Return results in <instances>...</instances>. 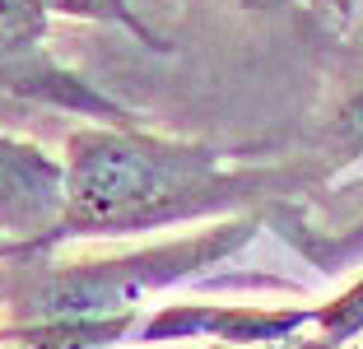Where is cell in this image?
<instances>
[{
    "label": "cell",
    "mask_w": 363,
    "mask_h": 349,
    "mask_svg": "<svg viewBox=\"0 0 363 349\" xmlns=\"http://www.w3.org/2000/svg\"><path fill=\"white\" fill-rule=\"evenodd\" d=\"M321 140H326V149H331L340 163H345V159H359V154H363V84L354 89V94L345 98L340 107H335V116L326 121Z\"/></svg>",
    "instance_id": "cell-6"
},
{
    "label": "cell",
    "mask_w": 363,
    "mask_h": 349,
    "mask_svg": "<svg viewBox=\"0 0 363 349\" xmlns=\"http://www.w3.org/2000/svg\"><path fill=\"white\" fill-rule=\"evenodd\" d=\"M47 19L52 14H47L43 0H0V89L112 112L98 94H89L79 84L75 74H65L56 61H47V52H43Z\"/></svg>",
    "instance_id": "cell-4"
},
{
    "label": "cell",
    "mask_w": 363,
    "mask_h": 349,
    "mask_svg": "<svg viewBox=\"0 0 363 349\" xmlns=\"http://www.w3.org/2000/svg\"><path fill=\"white\" fill-rule=\"evenodd\" d=\"M47 14H56V19H79V23H107V28H121L130 33L135 43L145 47H163L159 33L150 28V23L135 14V5L130 0H43Z\"/></svg>",
    "instance_id": "cell-5"
},
{
    "label": "cell",
    "mask_w": 363,
    "mask_h": 349,
    "mask_svg": "<svg viewBox=\"0 0 363 349\" xmlns=\"http://www.w3.org/2000/svg\"><path fill=\"white\" fill-rule=\"evenodd\" d=\"M65 205V168L47 149L0 131V256L47 243Z\"/></svg>",
    "instance_id": "cell-3"
},
{
    "label": "cell",
    "mask_w": 363,
    "mask_h": 349,
    "mask_svg": "<svg viewBox=\"0 0 363 349\" xmlns=\"http://www.w3.org/2000/svg\"><path fill=\"white\" fill-rule=\"evenodd\" d=\"M238 10H252V14H270V10H279L284 0H233Z\"/></svg>",
    "instance_id": "cell-7"
},
{
    "label": "cell",
    "mask_w": 363,
    "mask_h": 349,
    "mask_svg": "<svg viewBox=\"0 0 363 349\" xmlns=\"http://www.w3.org/2000/svg\"><path fill=\"white\" fill-rule=\"evenodd\" d=\"M65 205L43 256L75 238H135L168 223L228 214L238 205L289 187L284 168H233L224 154L191 140H168L130 126H84L65 140Z\"/></svg>",
    "instance_id": "cell-1"
},
{
    "label": "cell",
    "mask_w": 363,
    "mask_h": 349,
    "mask_svg": "<svg viewBox=\"0 0 363 349\" xmlns=\"http://www.w3.org/2000/svg\"><path fill=\"white\" fill-rule=\"evenodd\" d=\"M340 5H359V0H340Z\"/></svg>",
    "instance_id": "cell-8"
},
{
    "label": "cell",
    "mask_w": 363,
    "mask_h": 349,
    "mask_svg": "<svg viewBox=\"0 0 363 349\" xmlns=\"http://www.w3.org/2000/svg\"><path fill=\"white\" fill-rule=\"evenodd\" d=\"M252 238V223H214L191 238H172L163 247L117 261H43V256H5L0 303H10L14 321L52 317H130L145 294L177 284L201 265L233 256Z\"/></svg>",
    "instance_id": "cell-2"
}]
</instances>
